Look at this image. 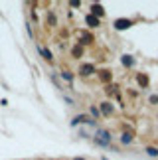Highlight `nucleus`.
Wrapping results in <instances>:
<instances>
[{"instance_id": "nucleus-1", "label": "nucleus", "mask_w": 158, "mask_h": 160, "mask_svg": "<svg viewBox=\"0 0 158 160\" xmlns=\"http://www.w3.org/2000/svg\"><path fill=\"white\" fill-rule=\"evenodd\" d=\"M79 122H93V120L89 119V117H85V115H79V117H75V119L71 120V124H73V126L79 124Z\"/></svg>"}, {"instance_id": "nucleus-9", "label": "nucleus", "mask_w": 158, "mask_h": 160, "mask_svg": "<svg viewBox=\"0 0 158 160\" xmlns=\"http://www.w3.org/2000/svg\"><path fill=\"white\" fill-rule=\"evenodd\" d=\"M87 22H89V24H93V26H95V24H97V20H95V18H93V16H89V18H87Z\"/></svg>"}, {"instance_id": "nucleus-5", "label": "nucleus", "mask_w": 158, "mask_h": 160, "mask_svg": "<svg viewBox=\"0 0 158 160\" xmlns=\"http://www.w3.org/2000/svg\"><path fill=\"white\" fill-rule=\"evenodd\" d=\"M81 71H83V75H89V73L93 71V67H91V65H85V67H83Z\"/></svg>"}, {"instance_id": "nucleus-2", "label": "nucleus", "mask_w": 158, "mask_h": 160, "mask_svg": "<svg viewBox=\"0 0 158 160\" xmlns=\"http://www.w3.org/2000/svg\"><path fill=\"white\" fill-rule=\"evenodd\" d=\"M38 49H40V53H43V57H45L47 61H51V59H53V57H51V53H49V51H47L45 47H41V45H38Z\"/></svg>"}, {"instance_id": "nucleus-3", "label": "nucleus", "mask_w": 158, "mask_h": 160, "mask_svg": "<svg viewBox=\"0 0 158 160\" xmlns=\"http://www.w3.org/2000/svg\"><path fill=\"white\" fill-rule=\"evenodd\" d=\"M117 28L118 30H120V28H122V30L128 28V22H126V20H117Z\"/></svg>"}, {"instance_id": "nucleus-6", "label": "nucleus", "mask_w": 158, "mask_h": 160, "mask_svg": "<svg viewBox=\"0 0 158 160\" xmlns=\"http://www.w3.org/2000/svg\"><path fill=\"white\" fill-rule=\"evenodd\" d=\"M101 109H103V113H111V111H113V109H111L107 103H103V107H101Z\"/></svg>"}, {"instance_id": "nucleus-4", "label": "nucleus", "mask_w": 158, "mask_h": 160, "mask_svg": "<svg viewBox=\"0 0 158 160\" xmlns=\"http://www.w3.org/2000/svg\"><path fill=\"white\" fill-rule=\"evenodd\" d=\"M93 14H97V16H101V14H103V10H101V6H97V4H95V6H93Z\"/></svg>"}, {"instance_id": "nucleus-7", "label": "nucleus", "mask_w": 158, "mask_h": 160, "mask_svg": "<svg viewBox=\"0 0 158 160\" xmlns=\"http://www.w3.org/2000/svg\"><path fill=\"white\" fill-rule=\"evenodd\" d=\"M146 152H148V154H150V156H158V150H156V148H148V150H146Z\"/></svg>"}, {"instance_id": "nucleus-8", "label": "nucleus", "mask_w": 158, "mask_h": 160, "mask_svg": "<svg viewBox=\"0 0 158 160\" xmlns=\"http://www.w3.org/2000/svg\"><path fill=\"white\" fill-rule=\"evenodd\" d=\"M61 75H63V79H67V81H71V79H73V77H71V73H67V71H63Z\"/></svg>"}]
</instances>
